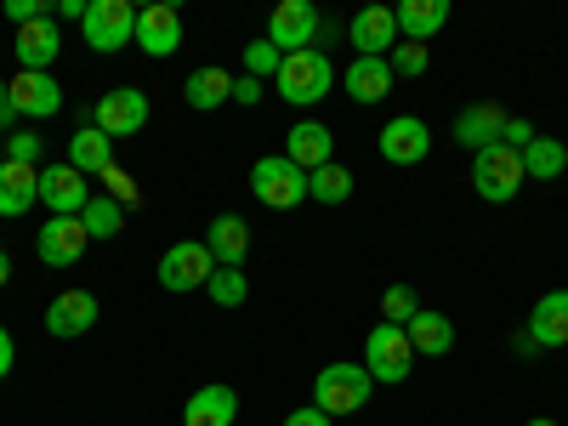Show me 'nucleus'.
Here are the masks:
<instances>
[{"label":"nucleus","instance_id":"nucleus-1","mask_svg":"<svg viewBox=\"0 0 568 426\" xmlns=\"http://www.w3.org/2000/svg\"><path fill=\"white\" fill-rule=\"evenodd\" d=\"M329 85H336V63H329V52H291L278 63V74H273V91L284 103H296V109H313V103H324L329 98Z\"/></svg>","mask_w":568,"mask_h":426},{"label":"nucleus","instance_id":"nucleus-2","mask_svg":"<svg viewBox=\"0 0 568 426\" xmlns=\"http://www.w3.org/2000/svg\"><path fill=\"white\" fill-rule=\"evenodd\" d=\"M369 393H375V382H369L364 364H324L318 382H313V409L342 420V415H358L369 404Z\"/></svg>","mask_w":568,"mask_h":426},{"label":"nucleus","instance_id":"nucleus-3","mask_svg":"<svg viewBox=\"0 0 568 426\" xmlns=\"http://www.w3.org/2000/svg\"><path fill=\"white\" fill-rule=\"evenodd\" d=\"M80 34H85L91 52L114 58V52H125V45L136 40V7H131V0H91Z\"/></svg>","mask_w":568,"mask_h":426},{"label":"nucleus","instance_id":"nucleus-4","mask_svg":"<svg viewBox=\"0 0 568 426\" xmlns=\"http://www.w3.org/2000/svg\"><path fill=\"white\" fill-rule=\"evenodd\" d=\"M524 182H529L524 176V154L506 149V142H495V149H484V154H471V187H478L489 205L517 200V187H524Z\"/></svg>","mask_w":568,"mask_h":426},{"label":"nucleus","instance_id":"nucleus-5","mask_svg":"<svg viewBox=\"0 0 568 426\" xmlns=\"http://www.w3.org/2000/svg\"><path fill=\"white\" fill-rule=\"evenodd\" d=\"M364 369H369V382H382V387H398L409 382V369H415V347L398 324H375L369 329V342H364Z\"/></svg>","mask_w":568,"mask_h":426},{"label":"nucleus","instance_id":"nucleus-6","mask_svg":"<svg viewBox=\"0 0 568 426\" xmlns=\"http://www.w3.org/2000/svg\"><path fill=\"white\" fill-rule=\"evenodd\" d=\"M251 194L267 205V211H296L307 200V171H296L284 154H267L251 165Z\"/></svg>","mask_w":568,"mask_h":426},{"label":"nucleus","instance_id":"nucleus-7","mask_svg":"<svg viewBox=\"0 0 568 426\" xmlns=\"http://www.w3.org/2000/svg\"><path fill=\"white\" fill-rule=\"evenodd\" d=\"M211 273H216V256L205 251V240H182V245H171V251L160 256V284H165L171 296L205 291Z\"/></svg>","mask_w":568,"mask_h":426},{"label":"nucleus","instance_id":"nucleus-8","mask_svg":"<svg viewBox=\"0 0 568 426\" xmlns=\"http://www.w3.org/2000/svg\"><path fill=\"white\" fill-rule=\"evenodd\" d=\"M91 125H98L109 142H114V136H136L142 125H149V91H136V85L103 91L98 109H91Z\"/></svg>","mask_w":568,"mask_h":426},{"label":"nucleus","instance_id":"nucleus-9","mask_svg":"<svg viewBox=\"0 0 568 426\" xmlns=\"http://www.w3.org/2000/svg\"><path fill=\"white\" fill-rule=\"evenodd\" d=\"M318 23H324V12L313 7V0H284V7H273V18H267V45L273 52H307L313 45V34H318Z\"/></svg>","mask_w":568,"mask_h":426},{"label":"nucleus","instance_id":"nucleus-10","mask_svg":"<svg viewBox=\"0 0 568 426\" xmlns=\"http://www.w3.org/2000/svg\"><path fill=\"white\" fill-rule=\"evenodd\" d=\"M7 98H12L18 120H52V114L63 109V85H58V74H29V69H18V74L7 80Z\"/></svg>","mask_w":568,"mask_h":426},{"label":"nucleus","instance_id":"nucleus-11","mask_svg":"<svg viewBox=\"0 0 568 426\" xmlns=\"http://www.w3.org/2000/svg\"><path fill=\"white\" fill-rule=\"evenodd\" d=\"M85 245H91V233H85L80 216H45L40 240H34V256H40L45 267H74V262L85 256Z\"/></svg>","mask_w":568,"mask_h":426},{"label":"nucleus","instance_id":"nucleus-12","mask_svg":"<svg viewBox=\"0 0 568 426\" xmlns=\"http://www.w3.org/2000/svg\"><path fill=\"white\" fill-rule=\"evenodd\" d=\"M375 149H382L387 165H420L426 149H433V131H426L420 114H398L382 125V136H375Z\"/></svg>","mask_w":568,"mask_h":426},{"label":"nucleus","instance_id":"nucleus-13","mask_svg":"<svg viewBox=\"0 0 568 426\" xmlns=\"http://www.w3.org/2000/svg\"><path fill=\"white\" fill-rule=\"evenodd\" d=\"M40 205L52 216H80L91 205V182L74 165H40Z\"/></svg>","mask_w":568,"mask_h":426},{"label":"nucleus","instance_id":"nucleus-14","mask_svg":"<svg viewBox=\"0 0 568 426\" xmlns=\"http://www.w3.org/2000/svg\"><path fill=\"white\" fill-rule=\"evenodd\" d=\"M12 52H18V63H23L29 74H52V63H58V52H63V29H58V18H34V23H23V29L12 34Z\"/></svg>","mask_w":568,"mask_h":426},{"label":"nucleus","instance_id":"nucleus-15","mask_svg":"<svg viewBox=\"0 0 568 426\" xmlns=\"http://www.w3.org/2000/svg\"><path fill=\"white\" fill-rule=\"evenodd\" d=\"M284 160L313 176L318 165L336 160V136H329V125H318V120H302V125L284 131Z\"/></svg>","mask_w":568,"mask_h":426},{"label":"nucleus","instance_id":"nucleus-16","mask_svg":"<svg viewBox=\"0 0 568 426\" xmlns=\"http://www.w3.org/2000/svg\"><path fill=\"white\" fill-rule=\"evenodd\" d=\"M98 296L91 291H58V302L45 307V329H52L58 342H74V336H85L91 324H98Z\"/></svg>","mask_w":568,"mask_h":426},{"label":"nucleus","instance_id":"nucleus-17","mask_svg":"<svg viewBox=\"0 0 568 426\" xmlns=\"http://www.w3.org/2000/svg\"><path fill=\"white\" fill-rule=\"evenodd\" d=\"M347 40L358 45V58H387L398 45V18L393 7H364L353 23H347Z\"/></svg>","mask_w":568,"mask_h":426},{"label":"nucleus","instance_id":"nucleus-18","mask_svg":"<svg viewBox=\"0 0 568 426\" xmlns=\"http://www.w3.org/2000/svg\"><path fill=\"white\" fill-rule=\"evenodd\" d=\"M455 142H460V149H471V154H484V149H495V142H506V109H495V103L460 109L455 114Z\"/></svg>","mask_w":568,"mask_h":426},{"label":"nucleus","instance_id":"nucleus-19","mask_svg":"<svg viewBox=\"0 0 568 426\" xmlns=\"http://www.w3.org/2000/svg\"><path fill=\"white\" fill-rule=\"evenodd\" d=\"M136 45L149 58H171L182 45V12L176 7H142L136 12Z\"/></svg>","mask_w":568,"mask_h":426},{"label":"nucleus","instance_id":"nucleus-20","mask_svg":"<svg viewBox=\"0 0 568 426\" xmlns=\"http://www.w3.org/2000/svg\"><path fill=\"white\" fill-rule=\"evenodd\" d=\"M205 251L216 256V267H245V256H251V222L245 216H216L211 227H205Z\"/></svg>","mask_w":568,"mask_h":426},{"label":"nucleus","instance_id":"nucleus-21","mask_svg":"<svg viewBox=\"0 0 568 426\" xmlns=\"http://www.w3.org/2000/svg\"><path fill=\"white\" fill-rule=\"evenodd\" d=\"M529 336H535V347L540 353H551V347H568V291H546L540 302H535V313H529Z\"/></svg>","mask_w":568,"mask_h":426},{"label":"nucleus","instance_id":"nucleus-22","mask_svg":"<svg viewBox=\"0 0 568 426\" xmlns=\"http://www.w3.org/2000/svg\"><path fill=\"white\" fill-rule=\"evenodd\" d=\"M342 85H347V98H353V103H387L398 80H393L387 58H353L347 74H342Z\"/></svg>","mask_w":568,"mask_h":426},{"label":"nucleus","instance_id":"nucleus-23","mask_svg":"<svg viewBox=\"0 0 568 426\" xmlns=\"http://www.w3.org/2000/svg\"><path fill=\"white\" fill-rule=\"evenodd\" d=\"M240 420V393L233 387H200L194 398L182 404V426H233Z\"/></svg>","mask_w":568,"mask_h":426},{"label":"nucleus","instance_id":"nucleus-24","mask_svg":"<svg viewBox=\"0 0 568 426\" xmlns=\"http://www.w3.org/2000/svg\"><path fill=\"white\" fill-rule=\"evenodd\" d=\"M404 336H409L415 358H444V353H455V324H449L444 313H433V307H420V313L404 324Z\"/></svg>","mask_w":568,"mask_h":426},{"label":"nucleus","instance_id":"nucleus-25","mask_svg":"<svg viewBox=\"0 0 568 426\" xmlns=\"http://www.w3.org/2000/svg\"><path fill=\"white\" fill-rule=\"evenodd\" d=\"M393 18H398V40L426 45L449 23V0H404V7H393Z\"/></svg>","mask_w":568,"mask_h":426},{"label":"nucleus","instance_id":"nucleus-26","mask_svg":"<svg viewBox=\"0 0 568 426\" xmlns=\"http://www.w3.org/2000/svg\"><path fill=\"white\" fill-rule=\"evenodd\" d=\"M40 200V171L18 165V160H0V216H23Z\"/></svg>","mask_w":568,"mask_h":426},{"label":"nucleus","instance_id":"nucleus-27","mask_svg":"<svg viewBox=\"0 0 568 426\" xmlns=\"http://www.w3.org/2000/svg\"><path fill=\"white\" fill-rule=\"evenodd\" d=\"M182 98H187V109L211 114V109L233 103V74H227V69H216V63H205V69H194V74L182 80Z\"/></svg>","mask_w":568,"mask_h":426},{"label":"nucleus","instance_id":"nucleus-28","mask_svg":"<svg viewBox=\"0 0 568 426\" xmlns=\"http://www.w3.org/2000/svg\"><path fill=\"white\" fill-rule=\"evenodd\" d=\"M69 165H74L80 176H103V171L114 165V142H109L98 125H80V131L69 136Z\"/></svg>","mask_w":568,"mask_h":426},{"label":"nucleus","instance_id":"nucleus-29","mask_svg":"<svg viewBox=\"0 0 568 426\" xmlns=\"http://www.w3.org/2000/svg\"><path fill=\"white\" fill-rule=\"evenodd\" d=\"M562 171H568V149H562L557 136H535L529 149H524V176L529 182H557Z\"/></svg>","mask_w":568,"mask_h":426},{"label":"nucleus","instance_id":"nucleus-30","mask_svg":"<svg viewBox=\"0 0 568 426\" xmlns=\"http://www.w3.org/2000/svg\"><path fill=\"white\" fill-rule=\"evenodd\" d=\"M347 194H353V171L336 165V160L318 165V171L307 176V200H318V205H342Z\"/></svg>","mask_w":568,"mask_h":426},{"label":"nucleus","instance_id":"nucleus-31","mask_svg":"<svg viewBox=\"0 0 568 426\" xmlns=\"http://www.w3.org/2000/svg\"><path fill=\"white\" fill-rule=\"evenodd\" d=\"M80 222H85L91 240H114V233L125 227V205H114L109 194H91V205L80 211Z\"/></svg>","mask_w":568,"mask_h":426},{"label":"nucleus","instance_id":"nucleus-32","mask_svg":"<svg viewBox=\"0 0 568 426\" xmlns=\"http://www.w3.org/2000/svg\"><path fill=\"white\" fill-rule=\"evenodd\" d=\"M205 296H211L216 307H240V302L251 296L245 267H216V273H211V284H205Z\"/></svg>","mask_w":568,"mask_h":426},{"label":"nucleus","instance_id":"nucleus-33","mask_svg":"<svg viewBox=\"0 0 568 426\" xmlns=\"http://www.w3.org/2000/svg\"><path fill=\"white\" fill-rule=\"evenodd\" d=\"M426 63H433V52H426V45H415V40H398L393 52H387L393 80H420V74H426Z\"/></svg>","mask_w":568,"mask_h":426},{"label":"nucleus","instance_id":"nucleus-34","mask_svg":"<svg viewBox=\"0 0 568 426\" xmlns=\"http://www.w3.org/2000/svg\"><path fill=\"white\" fill-rule=\"evenodd\" d=\"M415 313H420V296L409 291V284H387V296H382V318L404 329V324H409Z\"/></svg>","mask_w":568,"mask_h":426},{"label":"nucleus","instance_id":"nucleus-35","mask_svg":"<svg viewBox=\"0 0 568 426\" xmlns=\"http://www.w3.org/2000/svg\"><path fill=\"white\" fill-rule=\"evenodd\" d=\"M278 63H284V52H273L267 40H251V45H245V74H251V80H273Z\"/></svg>","mask_w":568,"mask_h":426},{"label":"nucleus","instance_id":"nucleus-36","mask_svg":"<svg viewBox=\"0 0 568 426\" xmlns=\"http://www.w3.org/2000/svg\"><path fill=\"white\" fill-rule=\"evenodd\" d=\"M98 182H103V194H109L114 205H125V211L136 205V182H131V171H120V165H109V171H103Z\"/></svg>","mask_w":568,"mask_h":426},{"label":"nucleus","instance_id":"nucleus-37","mask_svg":"<svg viewBox=\"0 0 568 426\" xmlns=\"http://www.w3.org/2000/svg\"><path fill=\"white\" fill-rule=\"evenodd\" d=\"M7 160L40 171V136H34V131H12V136H7Z\"/></svg>","mask_w":568,"mask_h":426},{"label":"nucleus","instance_id":"nucleus-38","mask_svg":"<svg viewBox=\"0 0 568 426\" xmlns=\"http://www.w3.org/2000/svg\"><path fill=\"white\" fill-rule=\"evenodd\" d=\"M34 18H52V7H45V0H7V23H34Z\"/></svg>","mask_w":568,"mask_h":426},{"label":"nucleus","instance_id":"nucleus-39","mask_svg":"<svg viewBox=\"0 0 568 426\" xmlns=\"http://www.w3.org/2000/svg\"><path fill=\"white\" fill-rule=\"evenodd\" d=\"M529 142H535V125H529V120H506V149H517V154H524Z\"/></svg>","mask_w":568,"mask_h":426},{"label":"nucleus","instance_id":"nucleus-40","mask_svg":"<svg viewBox=\"0 0 568 426\" xmlns=\"http://www.w3.org/2000/svg\"><path fill=\"white\" fill-rule=\"evenodd\" d=\"M233 103H262V80H251V74H240V80H233Z\"/></svg>","mask_w":568,"mask_h":426},{"label":"nucleus","instance_id":"nucleus-41","mask_svg":"<svg viewBox=\"0 0 568 426\" xmlns=\"http://www.w3.org/2000/svg\"><path fill=\"white\" fill-rule=\"evenodd\" d=\"M284 426H329V415L307 404V409H291V415H284Z\"/></svg>","mask_w":568,"mask_h":426},{"label":"nucleus","instance_id":"nucleus-42","mask_svg":"<svg viewBox=\"0 0 568 426\" xmlns=\"http://www.w3.org/2000/svg\"><path fill=\"white\" fill-rule=\"evenodd\" d=\"M12 358H18V347H12V329H7V324H0V375H7V369H12Z\"/></svg>","mask_w":568,"mask_h":426},{"label":"nucleus","instance_id":"nucleus-43","mask_svg":"<svg viewBox=\"0 0 568 426\" xmlns=\"http://www.w3.org/2000/svg\"><path fill=\"white\" fill-rule=\"evenodd\" d=\"M336 34H342V23H336V18H324V23H318V34H313V52H324V45L336 40Z\"/></svg>","mask_w":568,"mask_h":426},{"label":"nucleus","instance_id":"nucleus-44","mask_svg":"<svg viewBox=\"0 0 568 426\" xmlns=\"http://www.w3.org/2000/svg\"><path fill=\"white\" fill-rule=\"evenodd\" d=\"M511 353H517V358H535L540 347H535V336H529V329H517V336H511Z\"/></svg>","mask_w":568,"mask_h":426},{"label":"nucleus","instance_id":"nucleus-45","mask_svg":"<svg viewBox=\"0 0 568 426\" xmlns=\"http://www.w3.org/2000/svg\"><path fill=\"white\" fill-rule=\"evenodd\" d=\"M85 7H91V0H58V18H74V23H85Z\"/></svg>","mask_w":568,"mask_h":426},{"label":"nucleus","instance_id":"nucleus-46","mask_svg":"<svg viewBox=\"0 0 568 426\" xmlns=\"http://www.w3.org/2000/svg\"><path fill=\"white\" fill-rule=\"evenodd\" d=\"M12 120H18V109H12V98L0 103V131H12Z\"/></svg>","mask_w":568,"mask_h":426},{"label":"nucleus","instance_id":"nucleus-47","mask_svg":"<svg viewBox=\"0 0 568 426\" xmlns=\"http://www.w3.org/2000/svg\"><path fill=\"white\" fill-rule=\"evenodd\" d=\"M12 278V262H7V251H0V284H7Z\"/></svg>","mask_w":568,"mask_h":426},{"label":"nucleus","instance_id":"nucleus-48","mask_svg":"<svg viewBox=\"0 0 568 426\" xmlns=\"http://www.w3.org/2000/svg\"><path fill=\"white\" fill-rule=\"evenodd\" d=\"M529 426H557V420H546V415H535V420H529Z\"/></svg>","mask_w":568,"mask_h":426},{"label":"nucleus","instance_id":"nucleus-49","mask_svg":"<svg viewBox=\"0 0 568 426\" xmlns=\"http://www.w3.org/2000/svg\"><path fill=\"white\" fill-rule=\"evenodd\" d=\"M0 103H7V80H0Z\"/></svg>","mask_w":568,"mask_h":426}]
</instances>
